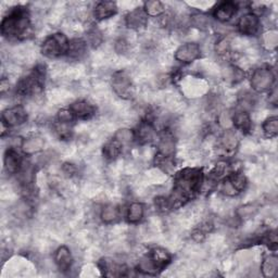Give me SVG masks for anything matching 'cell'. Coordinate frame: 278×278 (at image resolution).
Returning <instances> with one entry per match:
<instances>
[{"mask_svg":"<svg viewBox=\"0 0 278 278\" xmlns=\"http://www.w3.org/2000/svg\"><path fill=\"white\" fill-rule=\"evenodd\" d=\"M174 192L182 195L187 199L193 193L201 189L202 187V173L195 168H186L178 174L175 182Z\"/></svg>","mask_w":278,"mask_h":278,"instance_id":"cell-1","label":"cell"},{"mask_svg":"<svg viewBox=\"0 0 278 278\" xmlns=\"http://www.w3.org/2000/svg\"><path fill=\"white\" fill-rule=\"evenodd\" d=\"M29 28V21L22 8H15L12 13L2 21L1 33L8 38L20 37Z\"/></svg>","mask_w":278,"mask_h":278,"instance_id":"cell-2","label":"cell"},{"mask_svg":"<svg viewBox=\"0 0 278 278\" xmlns=\"http://www.w3.org/2000/svg\"><path fill=\"white\" fill-rule=\"evenodd\" d=\"M69 45L70 43L68 42L65 35L56 33L45 40L42 47V53L48 58H56V56H59L64 53H68Z\"/></svg>","mask_w":278,"mask_h":278,"instance_id":"cell-3","label":"cell"},{"mask_svg":"<svg viewBox=\"0 0 278 278\" xmlns=\"http://www.w3.org/2000/svg\"><path fill=\"white\" fill-rule=\"evenodd\" d=\"M112 87L115 94L123 99H131L135 95V87L133 85L131 76L126 72L120 71L113 75Z\"/></svg>","mask_w":278,"mask_h":278,"instance_id":"cell-4","label":"cell"},{"mask_svg":"<svg viewBox=\"0 0 278 278\" xmlns=\"http://www.w3.org/2000/svg\"><path fill=\"white\" fill-rule=\"evenodd\" d=\"M275 75L270 69H257L251 76V87L257 92H264L272 88Z\"/></svg>","mask_w":278,"mask_h":278,"instance_id":"cell-5","label":"cell"},{"mask_svg":"<svg viewBox=\"0 0 278 278\" xmlns=\"http://www.w3.org/2000/svg\"><path fill=\"white\" fill-rule=\"evenodd\" d=\"M182 89L186 97H200L208 90L207 82L199 77H186L182 81Z\"/></svg>","mask_w":278,"mask_h":278,"instance_id":"cell-6","label":"cell"},{"mask_svg":"<svg viewBox=\"0 0 278 278\" xmlns=\"http://www.w3.org/2000/svg\"><path fill=\"white\" fill-rule=\"evenodd\" d=\"M201 55V48L195 42H188L182 46L175 53V59L183 63H192Z\"/></svg>","mask_w":278,"mask_h":278,"instance_id":"cell-7","label":"cell"},{"mask_svg":"<svg viewBox=\"0 0 278 278\" xmlns=\"http://www.w3.org/2000/svg\"><path fill=\"white\" fill-rule=\"evenodd\" d=\"M28 120L27 109L22 106H13L8 108L2 113V122L9 126H20Z\"/></svg>","mask_w":278,"mask_h":278,"instance_id":"cell-8","label":"cell"},{"mask_svg":"<svg viewBox=\"0 0 278 278\" xmlns=\"http://www.w3.org/2000/svg\"><path fill=\"white\" fill-rule=\"evenodd\" d=\"M260 21L257 15L254 13H246L240 18L238 22L239 32L243 35L252 36L259 29Z\"/></svg>","mask_w":278,"mask_h":278,"instance_id":"cell-9","label":"cell"},{"mask_svg":"<svg viewBox=\"0 0 278 278\" xmlns=\"http://www.w3.org/2000/svg\"><path fill=\"white\" fill-rule=\"evenodd\" d=\"M147 17L148 15L142 9L135 8L133 11L127 14V17L125 19V24L128 28L133 29L141 28L143 27H146L148 23Z\"/></svg>","mask_w":278,"mask_h":278,"instance_id":"cell-10","label":"cell"},{"mask_svg":"<svg viewBox=\"0 0 278 278\" xmlns=\"http://www.w3.org/2000/svg\"><path fill=\"white\" fill-rule=\"evenodd\" d=\"M45 147V139L40 136H33L29 137L22 141V151L28 154V156H32L40 152Z\"/></svg>","mask_w":278,"mask_h":278,"instance_id":"cell-11","label":"cell"},{"mask_svg":"<svg viewBox=\"0 0 278 278\" xmlns=\"http://www.w3.org/2000/svg\"><path fill=\"white\" fill-rule=\"evenodd\" d=\"M236 13V4L231 1H226L220 3L218 8L215 9L214 17L216 20H219L220 22H227L234 17Z\"/></svg>","mask_w":278,"mask_h":278,"instance_id":"cell-12","label":"cell"},{"mask_svg":"<svg viewBox=\"0 0 278 278\" xmlns=\"http://www.w3.org/2000/svg\"><path fill=\"white\" fill-rule=\"evenodd\" d=\"M4 167H6L7 172L10 174H14L20 172L22 167V160L20 154L13 150V149H9L4 157Z\"/></svg>","mask_w":278,"mask_h":278,"instance_id":"cell-13","label":"cell"},{"mask_svg":"<svg viewBox=\"0 0 278 278\" xmlns=\"http://www.w3.org/2000/svg\"><path fill=\"white\" fill-rule=\"evenodd\" d=\"M55 263L58 266L60 271H69L72 265V254L70 250L66 247H60L56 251L55 254Z\"/></svg>","mask_w":278,"mask_h":278,"instance_id":"cell-14","label":"cell"},{"mask_svg":"<svg viewBox=\"0 0 278 278\" xmlns=\"http://www.w3.org/2000/svg\"><path fill=\"white\" fill-rule=\"evenodd\" d=\"M221 75L223 76V79L229 84H238L241 81L244 80L245 73L244 70L240 68H237L234 65H227L221 71Z\"/></svg>","mask_w":278,"mask_h":278,"instance_id":"cell-15","label":"cell"},{"mask_svg":"<svg viewBox=\"0 0 278 278\" xmlns=\"http://www.w3.org/2000/svg\"><path fill=\"white\" fill-rule=\"evenodd\" d=\"M117 11L115 2L112 1H102L96 6L95 15L98 20H106L113 17Z\"/></svg>","mask_w":278,"mask_h":278,"instance_id":"cell-16","label":"cell"},{"mask_svg":"<svg viewBox=\"0 0 278 278\" xmlns=\"http://www.w3.org/2000/svg\"><path fill=\"white\" fill-rule=\"evenodd\" d=\"M176 150L174 138L171 135H164L158 143V152L162 158H171Z\"/></svg>","mask_w":278,"mask_h":278,"instance_id":"cell-17","label":"cell"},{"mask_svg":"<svg viewBox=\"0 0 278 278\" xmlns=\"http://www.w3.org/2000/svg\"><path fill=\"white\" fill-rule=\"evenodd\" d=\"M71 111L80 118H88L95 113V108L86 101H77L71 105Z\"/></svg>","mask_w":278,"mask_h":278,"instance_id":"cell-18","label":"cell"},{"mask_svg":"<svg viewBox=\"0 0 278 278\" xmlns=\"http://www.w3.org/2000/svg\"><path fill=\"white\" fill-rule=\"evenodd\" d=\"M87 50V43L82 39L72 40L69 45L68 56L69 58L74 60H80L83 58Z\"/></svg>","mask_w":278,"mask_h":278,"instance_id":"cell-19","label":"cell"},{"mask_svg":"<svg viewBox=\"0 0 278 278\" xmlns=\"http://www.w3.org/2000/svg\"><path fill=\"white\" fill-rule=\"evenodd\" d=\"M262 273H263L264 277H270L273 278L277 276L278 273V257L274 254H271L269 256H266L263 263L261 266Z\"/></svg>","mask_w":278,"mask_h":278,"instance_id":"cell-20","label":"cell"},{"mask_svg":"<svg viewBox=\"0 0 278 278\" xmlns=\"http://www.w3.org/2000/svg\"><path fill=\"white\" fill-rule=\"evenodd\" d=\"M233 125L243 132H248L251 128V118L248 113L243 110L235 112L233 114Z\"/></svg>","mask_w":278,"mask_h":278,"instance_id":"cell-21","label":"cell"},{"mask_svg":"<svg viewBox=\"0 0 278 278\" xmlns=\"http://www.w3.org/2000/svg\"><path fill=\"white\" fill-rule=\"evenodd\" d=\"M238 136L236 135V133L227 130L224 134L223 136L221 137V146L224 149L225 151H233L238 146Z\"/></svg>","mask_w":278,"mask_h":278,"instance_id":"cell-22","label":"cell"},{"mask_svg":"<svg viewBox=\"0 0 278 278\" xmlns=\"http://www.w3.org/2000/svg\"><path fill=\"white\" fill-rule=\"evenodd\" d=\"M261 45L267 51H274L278 45V33L275 29H270L262 35Z\"/></svg>","mask_w":278,"mask_h":278,"instance_id":"cell-23","label":"cell"},{"mask_svg":"<svg viewBox=\"0 0 278 278\" xmlns=\"http://www.w3.org/2000/svg\"><path fill=\"white\" fill-rule=\"evenodd\" d=\"M143 214H145L143 205L140 202H133L130 205V208H128L127 218L131 223L136 224L142 220Z\"/></svg>","mask_w":278,"mask_h":278,"instance_id":"cell-24","label":"cell"},{"mask_svg":"<svg viewBox=\"0 0 278 278\" xmlns=\"http://www.w3.org/2000/svg\"><path fill=\"white\" fill-rule=\"evenodd\" d=\"M150 256L152 257L154 263L157 264L158 269H162V267L166 266L169 262V260H171V255H169L168 252L163 248L153 249Z\"/></svg>","mask_w":278,"mask_h":278,"instance_id":"cell-25","label":"cell"},{"mask_svg":"<svg viewBox=\"0 0 278 278\" xmlns=\"http://www.w3.org/2000/svg\"><path fill=\"white\" fill-rule=\"evenodd\" d=\"M138 270L142 272L143 274L154 275L159 269L157 264L154 263V261L152 260L151 256H142L141 259L139 260Z\"/></svg>","mask_w":278,"mask_h":278,"instance_id":"cell-26","label":"cell"},{"mask_svg":"<svg viewBox=\"0 0 278 278\" xmlns=\"http://www.w3.org/2000/svg\"><path fill=\"white\" fill-rule=\"evenodd\" d=\"M118 215H120V211L113 204H108L106 207H104V209L101 210V220L104 221L105 223L107 224H111L113 222L118 219Z\"/></svg>","mask_w":278,"mask_h":278,"instance_id":"cell-27","label":"cell"},{"mask_svg":"<svg viewBox=\"0 0 278 278\" xmlns=\"http://www.w3.org/2000/svg\"><path fill=\"white\" fill-rule=\"evenodd\" d=\"M154 136V128L151 124L149 123H142L139 125L138 132H137V137L141 143H147L152 140Z\"/></svg>","mask_w":278,"mask_h":278,"instance_id":"cell-28","label":"cell"},{"mask_svg":"<svg viewBox=\"0 0 278 278\" xmlns=\"http://www.w3.org/2000/svg\"><path fill=\"white\" fill-rule=\"evenodd\" d=\"M143 11H145L146 14L149 15V17L157 18L163 14L164 6L162 2L158 1V0H151V1H148L145 3Z\"/></svg>","mask_w":278,"mask_h":278,"instance_id":"cell-29","label":"cell"},{"mask_svg":"<svg viewBox=\"0 0 278 278\" xmlns=\"http://www.w3.org/2000/svg\"><path fill=\"white\" fill-rule=\"evenodd\" d=\"M190 23H192L195 28H198L200 30H207L211 25L209 17L204 13H195L192 15V18H190Z\"/></svg>","mask_w":278,"mask_h":278,"instance_id":"cell-30","label":"cell"},{"mask_svg":"<svg viewBox=\"0 0 278 278\" xmlns=\"http://www.w3.org/2000/svg\"><path fill=\"white\" fill-rule=\"evenodd\" d=\"M114 138V140L120 145H130L131 142H133L134 138H135V134L133 131L128 130V128H121V130L115 132Z\"/></svg>","mask_w":278,"mask_h":278,"instance_id":"cell-31","label":"cell"},{"mask_svg":"<svg viewBox=\"0 0 278 278\" xmlns=\"http://www.w3.org/2000/svg\"><path fill=\"white\" fill-rule=\"evenodd\" d=\"M215 51L220 56L226 58V56H228L231 51V38L227 37L221 38L215 46Z\"/></svg>","mask_w":278,"mask_h":278,"instance_id":"cell-32","label":"cell"},{"mask_svg":"<svg viewBox=\"0 0 278 278\" xmlns=\"http://www.w3.org/2000/svg\"><path fill=\"white\" fill-rule=\"evenodd\" d=\"M120 147H121L120 143H118L115 140L106 143L105 147H104L105 157L107 159H109V160H114V159L118 156V154H120V151H121Z\"/></svg>","mask_w":278,"mask_h":278,"instance_id":"cell-33","label":"cell"},{"mask_svg":"<svg viewBox=\"0 0 278 278\" xmlns=\"http://www.w3.org/2000/svg\"><path fill=\"white\" fill-rule=\"evenodd\" d=\"M263 132L269 137H274L278 133V120L276 116H271L267 118L263 124Z\"/></svg>","mask_w":278,"mask_h":278,"instance_id":"cell-34","label":"cell"},{"mask_svg":"<svg viewBox=\"0 0 278 278\" xmlns=\"http://www.w3.org/2000/svg\"><path fill=\"white\" fill-rule=\"evenodd\" d=\"M55 132L61 139H68L72 134L71 123L66 122H58L55 125Z\"/></svg>","mask_w":278,"mask_h":278,"instance_id":"cell-35","label":"cell"},{"mask_svg":"<svg viewBox=\"0 0 278 278\" xmlns=\"http://www.w3.org/2000/svg\"><path fill=\"white\" fill-rule=\"evenodd\" d=\"M257 212V205L248 203L237 210V216L240 219H250Z\"/></svg>","mask_w":278,"mask_h":278,"instance_id":"cell-36","label":"cell"},{"mask_svg":"<svg viewBox=\"0 0 278 278\" xmlns=\"http://www.w3.org/2000/svg\"><path fill=\"white\" fill-rule=\"evenodd\" d=\"M218 122L219 125L224 128V130H230V127L233 126V115L230 114L228 112H221L218 117Z\"/></svg>","mask_w":278,"mask_h":278,"instance_id":"cell-37","label":"cell"},{"mask_svg":"<svg viewBox=\"0 0 278 278\" xmlns=\"http://www.w3.org/2000/svg\"><path fill=\"white\" fill-rule=\"evenodd\" d=\"M221 192H222L226 197H235V195L239 194L233 183L230 182V179H227V181L222 183V185H221Z\"/></svg>","mask_w":278,"mask_h":278,"instance_id":"cell-38","label":"cell"},{"mask_svg":"<svg viewBox=\"0 0 278 278\" xmlns=\"http://www.w3.org/2000/svg\"><path fill=\"white\" fill-rule=\"evenodd\" d=\"M229 179H230V182L233 183V185L237 188V190H238L239 193L241 192V190H244L246 188L247 181H246L245 175L239 174V173H235Z\"/></svg>","mask_w":278,"mask_h":278,"instance_id":"cell-39","label":"cell"},{"mask_svg":"<svg viewBox=\"0 0 278 278\" xmlns=\"http://www.w3.org/2000/svg\"><path fill=\"white\" fill-rule=\"evenodd\" d=\"M255 149H256V146H255V143L253 141H252V140H247V141H244L243 145H241L240 151L243 152L244 154H247V156H249V154H252L255 151Z\"/></svg>","mask_w":278,"mask_h":278,"instance_id":"cell-40","label":"cell"},{"mask_svg":"<svg viewBox=\"0 0 278 278\" xmlns=\"http://www.w3.org/2000/svg\"><path fill=\"white\" fill-rule=\"evenodd\" d=\"M73 113H72L71 110H61L58 114L59 121L60 122H66V123H71L72 120H73Z\"/></svg>","mask_w":278,"mask_h":278,"instance_id":"cell-41","label":"cell"},{"mask_svg":"<svg viewBox=\"0 0 278 278\" xmlns=\"http://www.w3.org/2000/svg\"><path fill=\"white\" fill-rule=\"evenodd\" d=\"M192 7H195L197 9H207L210 6H213L214 2H208V1H195V2H190L189 3Z\"/></svg>","mask_w":278,"mask_h":278,"instance_id":"cell-42","label":"cell"},{"mask_svg":"<svg viewBox=\"0 0 278 278\" xmlns=\"http://www.w3.org/2000/svg\"><path fill=\"white\" fill-rule=\"evenodd\" d=\"M269 100H270L271 105L276 106V104H277V88H274L272 90V92L270 94Z\"/></svg>","mask_w":278,"mask_h":278,"instance_id":"cell-43","label":"cell"},{"mask_svg":"<svg viewBox=\"0 0 278 278\" xmlns=\"http://www.w3.org/2000/svg\"><path fill=\"white\" fill-rule=\"evenodd\" d=\"M88 269H89V272H91L92 270L95 269V267H92L91 265H88ZM86 275H87V276H95V275H96V273H87Z\"/></svg>","mask_w":278,"mask_h":278,"instance_id":"cell-44","label":"cell"}]
</instances>
